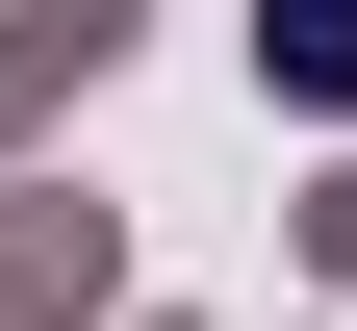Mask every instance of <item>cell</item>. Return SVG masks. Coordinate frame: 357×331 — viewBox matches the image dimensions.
I'll list each match as a JSON object with an SVG mask.
<instances>
[{"instance_id":"6da1fadb","label":"cell","mask_w":357,"mask_h":331,"mask_svg":"<svg viewBox=\"0 0 357 331\" xmlns=\"http://www.w3.org/2000/svg\"><path fill=\"white\" fill-rule=\"evenodd\" d=\"M281 77H306V102H357V0H281Z\"/></svg>"}]
</instances>
